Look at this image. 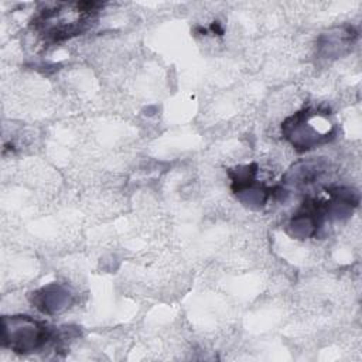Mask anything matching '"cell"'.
<instances>
[{"instance_id": "5", "label": "cell", "mask_w": 362, "mask_h": 362, "mask_svg": "<svg viewBox=\"0 0 362 362\" xmlns=\"http://www.w3.org/2000/svg\"><path fill=\"white\" fill-rule=\"evenodd\" d=\"M324 171L325 167L320 161H300L287 171V174L284 175V181L296 185H307L318 180Z\"/></svg>"}, {"instance_id": "4", "label": "cell", "mask_w": 362, "mask_h": 362, "mask_svg": "<svg viewBox=\"0 0 362 362\" xmlns=\"http://www.w3.org/2000/svg\"><path fill=\"white\" fill-rule=\"evenodd\" d=\"M31 304L44 314H55L68 308L74 301L72 291L62 284H48L31 293Z\"/></svg>"}, {"instance_id": "2", "label": "cell", "mask_w": 362, "mask_h": 362, "mask_svg": "<svg viewBox=\"0 0 362 362\" xmlns=\"http://www.w3.org/2000/svg\"><path fill=\"white\" fill-rule=\"evenodd\" d=\"M283 137L300 153L335 139L337 123L327 106H304L281 124Z\"/></svg>"}, {"instance_id": "3", "label": "cell", "mask_w": 362, "mask_h": 362, "mask_svg": "<svg viewBox=\"0 0 362 362\" xmlns=\"http://www.w3.org/2000/svg\"><path fill=\"white\" fill-rule=\"evenodd\" d=\"M257 171L256 164L239 165L228 171L233 194L245 206L253 209L263 208L269 197L273 195V188L266 187L257 180Z\"/></svg>"}, {"instance_id": "1", "label": "cell", "mask_w": 362, "mask_h": 362, "mask_svg": "<svg viewBox=\"0 0 362 362\" xmlns=\"http://www.w3.org/2000/svg\"><path fill=\"white\" fill-rule=\"evenodd\" d=\"M76 335L78 332L72 327L59 329L25 314L1 318V345L20 355L37 354L49 345L59 346Z\"/></svg>"}]
</instances>
